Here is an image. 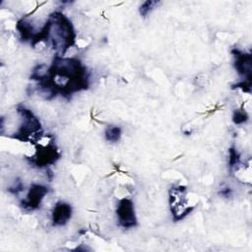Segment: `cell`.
Wrapping results in <instances>:
<instances>
[{
	"label": "cell",
	"instance_id": "obj_1",
	"mask_svg": "<svg viewBox=\"0 0 252 252\" xmlns=\"http://www.w3.org/2000/svg\"><path fill=\"white\" fill-rule=\"evenodd\" d=\"M119 224L124 228L134 227L137 223L134 205L130 199H122L116 210Z\"/></svg>",
	"mask_w": 252,
	"mask_h": 252
},
{
	"label": "cell",
	"instance_id": "obj_2",
	"mask_svg": "<svg viewBox=\"0 0 252 252\" xmlns=\"http://www.w3.org/2000/svg\"><path fill=\"white\" fill-rule=\"evenodd\" d=\"M47 192V188L42 185H32L27 195V198L23 201V206L30 210H34L38 208Z\"/></svg>",
	"mask_w": 252,
	"mask_h": 252
},
{
	"label": "cell",
	"instance_id": "obj_3",
	"mask_svg": "<svg viewBox=\"0 0 252 252\" xmlns=\"http://www.w3.org/2000/svg\"><path fill=\"white\" fill-rule=\"evenodd\" d=\"M72 215V208L70 205L59 202L55 205L52 213L53 225H64Z\"/></svg>",
	"mask_w": 252,
	"mask_h": 252
},
{
	"label": "cell",
	"instance_id": "obj_4",
	"mask_svg": "<svg viewBox=\"0 0 252 252\" xmlns=\"http://www.w3.org/2000/svg\"><path fill=\"white\" fill-rule=\"evenodd\" d=\"M235 53V67L239 74L247 77L250 80L251 75V56L249 54H245L240 52L239 50H234Z\"/></svg>",
	"mask_w": 252,
	"mask_h": 252
},
{
	"label": "cell",
	"instance_id": "obj_5",
	"mask_svg": "<svg viewBox=\"0 0 252 252\" xmlns=\"http://www.w3.org/2000/svg\"><path fill=\"white\" fill-rule=\"evenodd\" d=\"M121 137V130L117 126H109L105 130V138L107 141L115 143L118 142Z\"/></svg>",
	"mask_w": 252,
	"mask_h": 252
},
{
	"label": "cell",
	"instance_id": "obj_6",
	"mask_svg": "<svg viewBox=\"0 0 252 252\" xmlns=\"http://www.w3.org/2000/svg\"><path fill=\"white\" fill-rule=\"evenodd\" d=\"M248 119V115L244 110H236L233 115V121L236 124H241L246 122Z\"/></svg>",
	"mask_w": 252,
	"mask_h": 252
},
{
	"label": "cell",
	"instance_id": "obj_7",
	"mask_svg": "<svg viewBox=\"0 0 252 252\" xmlns=\"http://www.w3.org/2000/svg\"><path fill=\"white\" fill-rule=\"evenodd\" d=\"M157 4H158V2H156V1H146V2H144L141 5V8H140L141 14L143 16L148 15L151 12V10L155 7V5H157Z\"/></svg>",
	"mask_w": 252,
	"mask_h": 252
}]
</instances>
